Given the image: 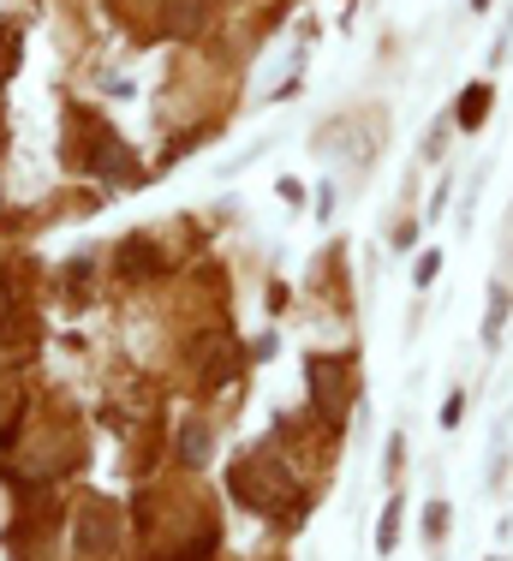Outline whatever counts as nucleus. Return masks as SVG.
Listing matches in <instances>:
<instances>
[{
  "mask_svg": "<svg viewBox=\"0 0 513 561\" xmlns=\"http://www.w3.org/2000/svg\"><path fill=\"white\" fill-rule=\"evenodd\" d=\"M233 496L256 507V514H275V519H293L287 507L299 502V490H293V472L275 460V454H239V466H233Z\"/></svg>",
  "mask_w": 513,
  "mask_h": 561,
  "instance_id": "nucleus-1",
  "label": "nucleus"
},
{
  "mask_svg": "<svg viewBox=\"0 0 513 561\" xmlns=\"http://www.w3.org/2000/svg\"><path fill=\"white\" fill-rule=\"evenodd\" d=\"M305 377H310V407L329 424H341L346 400H353V365H346V358H310Z\"/></svg>",
  "mask_w": 513,
  "mask_h": 561,
  "instance_id": "nucleus-2",
  "label": "nucleus"
},
{
  "mask_svg": "<svg viewBox=\"0 0 513 561\" xmlns=\"http://www.w3.org/2000/svg\"><path fill=\"white\" fill-rule=\"evenodd\" d=\"M119 543V507L114 502H84L78 514V550L96 556V550H114Z\"/></svg>",
  "mask_w": 513,
  "mask_h": 561,
  "instance_id": "nucleus-3",
  "label": "nucleus"
},
{
  "mask_svg": "<svg viewBox=\"0 0 513 561\" xmlns=\"http://www.w3.org/2000/svg\"><path fill=\"white\" fill-rule=\"evenodd\" d=\"M209 24V7L204 0H161L156 7V31L173 36V43H192V36H204Z\"/></svg>",
  "mask_w": 513,
  "mask_h": 561,
  "instance_id": "nucleus-4",
  "label": "nucleus"
},
{
  "mask_svg": "<svg viewBox=\"0 0 513 561\" xmlns=\"http://www.w3.org/2000/svg\"><path fill=\"white\" fill-rule=\"evenodd\" d=\"M90 168H96V173H114L119 185H138V156H132L107 126H96V144H90Z\"/></svg>",
  "mask_w": 513,
  "mask_h": 561,
  "instance_id": "nucleus-5",
  "label": "nucleus"
},
{
  "mask_svg": "<svg viewBox=\"0 0 513 561\" xmlns=\"http://www.w3.org/2000/svg\"><path fill=\"white\" fill-rule=\"evenodd\" d=\"M192 358H197V370H204L209 389H221V382L239 370V346L227 341V335H204V341L192 346Z\"/></svg>",
  "mask_w": 513,
  "mask_h": 561,
  "instance_id": "nucleus-6",
  "label": "nucleus"
},
{
  "mask_svg": "<svg viewBox=\"0 0 513 561\" xmlns=\"http://www.w3.org/2000/svg\"><path fill=\"white\" fill-rule=\"evenodd\" d=\"M490 108H495V84H490V78H471V84L460 90V102H454V126H460V131H483Z\"/></svg>",
  "mask_w": 513,
  "mask_h": 561,
  "instance_id": "nucleus-7",
  "label": "nucleus"
},
{
  "mask_svg": "<svg viewBox=\"0 0 513 561\" xmlns=\"http://www.w3.org/2000/svg\"><path fill=\"white\" fill-rule=\"evenodd\" d=\"M156 263H161V257H156V245H150L144 233H132L126 245L114 251V275H119V280H144V275L156 270Z\"/></svg>",
  "mask_w": 513,
  "mask_h": 561,
  "instance_id": "nucleus-8",
  "label": "nucleus"
},
{
  "mask_svg": "<svg viewBox=\"0 0 513 561\" xmlns=\"http://www.w3.org/2000/svg\"><path fill=\"white\" fill-rule=\"evenodd\" d=\"M508 317H513V293H508V280H490V311H483V346H502L508 335Z\"/></svg>",
  "mask_w": 513,
  "mask_h": 561,
  "instance_id": "nucleus-9",
  "label": "nucleus"
},
{
  "mask_svg": "<svg viewBox=\"0 0 513 561\" xmlns=\"http://www.w3.org/2000/svg\"><path fill=\"white\" fill-rule=\"evenodd\" d=\"M209 448H215L209 424H185V436H180V460H185V466H204V460H209Z\"/></svg>",
  "mask_w": 513,
  "mask_h": 561,
  "instance_id": "nucleus-10",
  "label": "nucleus"
},
{
  "mask_svg": "<svg viewBox=\"0 0 513 561\" xmlns=\"http://www.w3.org/2000/svg\"><path fill=\"white\" fill-rule=\"evenodd\" d=\"M395 543H400V496H388L383 519H376V550H383V556H395Z\"/></svg>",
  "mask_w": 513,
  "mask_h": 561,
  "instance_id": "nucleus-11",
  "label": "nucleus"
},
{
  "mask_svg": "<svg viewBox=\"0 0 513 561\" xmlns=\"http://www.w3.org/2000/svg\"><path fill=\"white\" fill-rule=\"evenodd\" d=\"M448 126H454V119H430V131H424V162H442V150H448Z\"/></svg>",
  "mask_w": 513,
  "mask_h": 561,
  "instance_id": "nucleus-12",
  "label": "nucleus"
},
{
  "mask_svg": "<svg viewBox=\"0 0 513 561\" xmlns=\"http://www.w3.org/2000/svg\"><path fill=\"white\" fill-rule=\"evenodd\" d=\"M448 526H454V519H448V502H430V507H424V538L442 543V538H448Z\"/></svg>",
  "mask_w": 513,
  "mask_h": 561,
  "instance_id": "nucleus-13",
  "label": "nucleus"
},
{
  "mask_svg": "<svg viewBox=\"0 0 513 561\" xmlns=\"http://www.w3.org/2000/svg\"><path fill=\"white\" fill-rule=\"evenodd\" d=\"M436 275H442V251H424V257L412 263V287H418V293L436 287Z\"/></svg>",
  "mask_w": 513,
  "mask_h": 561,
  "instance_id": "nucleus-14",
  "label": "nucleus"
},
{
  "mask_svg": "<svg viewBox=\"0 0 513 561\" xmlns=\"http://www.w3.org/2000/svg\"><path fill=\"white\" fill-rule=\"evenodd\" d=\"M508 60H513V12L502 19V31H495V43H490V72H495V66H508Z\"/></svg>",
  "mask_w": 513,
  "mask_h": 561,
  "instance_id": "nucleus-15",
  "label": "nucleus"
},
{
  "mask_svg": "<svg viewBox=\"0 0 513 561\" xmlns=\"http://www.w3.org/2000/svg\"><path fill=\"white\" fill-rule=\"evenodd\" d=\"M19 66V31H0V78Z\"/></svg>",
  "mask_w": 513,
  "mask_h": 561,
  "instance_id": "nucleus-16",
  "label": "nucleus"
},
{
  "mask_svg": "<svg viewBox=\"0 0 513 561\" xmlns=\"http://www.w3.org/2000/svg\"><path fill=\"white\" fill-rule=\"evenodd\" d=\"M383 460H388V478H400V460H407V436H388V454H383Z\"/></svg>",
  "mask_w": 513,
  "mask_h": 561,
  "instance_id": "nucleus-17",
  "label": "nucleus"
},
{
  "mask_svg": "<svg viewBox=\"0 0 513 561\" xmlns=\"http://www.w3.org/2000/svg\"><path fill=\"white\" fill-rule=\"evenodd\" d=\"M448 197H454V180H436V192H430V221L448 209Z\"/></svg>",
  "mask_w": 513,
  "mask_h": 561,
  "instance_id": "nucleus-18",
  "label": "nucleus"
},
{
  "mask_svg": "<svg viewBox=\"0 0 513 561\" xmlns=\"http://www.w3.org/2000/svg\"><path fill=\"white\" fill-rule=\"evenodd\" d=\"M12 407H19V394H12V389H7V382H0V436H7V431H12Z\"/></svg>",
  "mask_w": 513,
  "mask_h": 561,
  "instance_id": "nucleus-19",
  "label": "nucleus"
},
{
  "mask_svg": "<svg viewBox=\"0 0 513 561\" xmlns=\"http://www.w3.org/2000/svg\"><path fill=\"white\" fill-rule=\"evenodd\" d=\"M460 412H466V394L454 389V394H448V407H442V424H448V431H454V424H460Z\"/></svg>",
  "mask_w": 513,
  "mask_h": 561,
  "instance_id": "nucleus-20",
  "label": "nucleus"
},
{
  "mask_svg": "<svg viewBox=\"0 0 513 561\" xmlns=\"http://www.w3.org/2000/svg\"><path fill=\"white\" fill-rule=\"evenodd\" d=\"M495 7V0H471V12H490Z\"/></svg>",
  "mask_w": 513,
  "mask_h": 561,
  "instance_id": "nucleus-21",
  "label": "nucleus"
}]
</instances>
